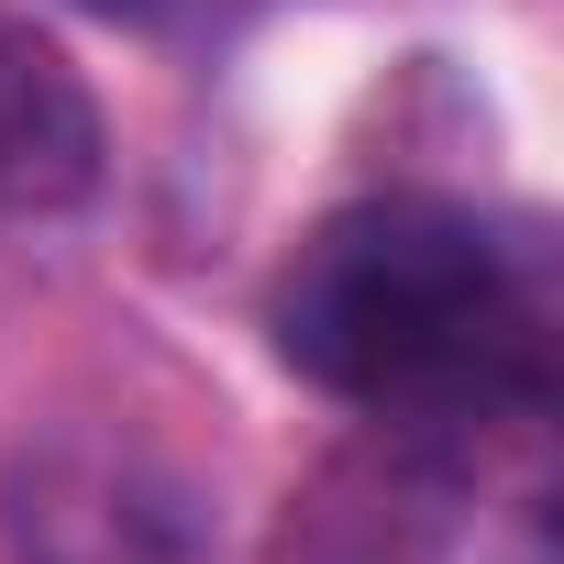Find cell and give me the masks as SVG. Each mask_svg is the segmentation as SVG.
Instances as JSON below:
<instances>
[{
    "label": "cell",
    "mask_w": 564,
    "mask_h": 564,
    "mask_svg": "<svg viewBox=\"0 0 564 564\" xmlns=\"http://www.w3.org/2000/svg\"><path fill=\"white\" fill-rule=\"evenodd\" d=\"M276 355L388 432H465L542 399V300L476 210L366 199L276 276Z\"/></svg>",
    "instance_id": "obj_1"
},
{
    "label": "cell",
    "mask_w": 564,
    "mask_h": 564,
    "mask_svg": "<svg viewBox=\"0 0 564 564\" xmlns=\"http://www.w3.org/2000/svg\"><path fill=\"white\" fill-rule=\"evenodd\" d=\"M100 100L67 67L56 34H34L23 12H0V221H56L100 188Z\"/></svg>",
    "instance_id": "obj_2"
},
{
    "label": "cell",
    "mask_w": 564,
    "mask_h": 564,
    "mask_svg": "<svg viewBox=\"0 0 564 564\" xmlns=\"http://www.w3.org/2000/svg\"><path fill=\"white\" fill-rule=\"evenodd\" d=\"M89 12H111V23H155V34H177V23H221L232 0H89Z\"/></svg>",
    "instance_id": "obj_3"
}]
</instances>
